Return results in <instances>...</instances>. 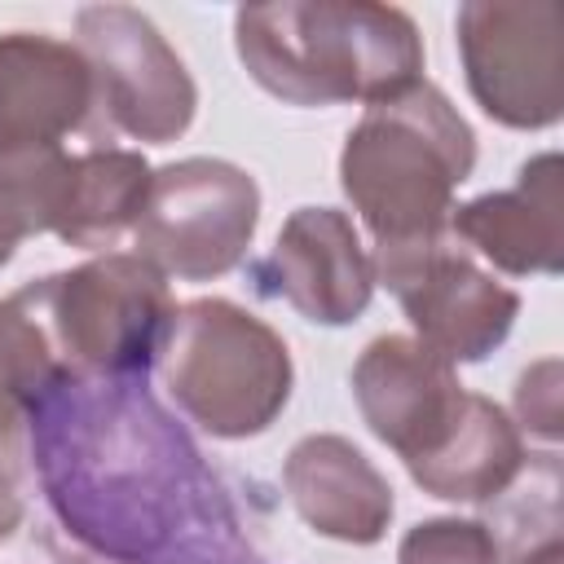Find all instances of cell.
<instances>
[{"mask_svg": "<svg viewBox=\"0 0 564 564\" xmlns=\"http://www.w3.org/2000/svg\"><path fill=\"white\" fill-rule=\"evenodd\" d=\"M471 101L502 128L538 132L564 115V18L551 0H467L454 18Z\"/></svg>", "mask_w": 564, "mask_h": 564, "instance_id": "7", "label": "cell"}, {"mask_svg": "<svg viewBox=\"0 0 564 564\" xmlns=\"http://www.w3.org/2000/svg\"><path fill=\"white\" fill-rule=\"evenodd\" d=\"M154 366L176 410L216 441L269 432L295 388L286 339L220 295L176 304Z\"/></svg>", "mask_w": 564, "mask_h": 564, "instance_id": "4", "label": "cell"}, {"mask_svg": "<svg viewBox=\"0 0 564 564\" xmlns=\"http://www.w3.org/2000/svg\"><path fill=\"white\" fill-rule=\"evenodd\" d=\"M234 48L247 75L278 101L379 106L423 84V35L397 4L278 0L234 13Z\"/></svg>", "mask_w": 564, "mask_h": 564, "instance_id": "2", "label": "cell"}, {"mask_svg": "<svg viewBox=\"0 0 564 564\" xmlns=\"http://www.w3.org/2000/svg\"><path fill=\"white\" fill-rule=\"evenodd\" d=\"M282 489L313 533L348 546H375L397 511L388 476L335 432H313L291 445L282 463Z\"/></svg>", "mask_w": 564, "mask_h": 564, "instance_id": "14", "label": "cell"}, {"mask_svg": "<svg viewBox=\"0 0 564 564\" xmlns=\"http://www.w3.org/2000/svg\"><path fill=\"white\" fill-rule=\"evenodd\" d=\"M352 401L370 436L414 467L445 445L467 405V388L458 370L414 335H379L352 366Z\"/></svg>", "mask_w": 564, "mask_h": 564, "instance_id": "10", "label": "cell"}, {"mask_svg": "<svg viewBox=\"0 0 564 564\" xmlns=\"http://www.w3.org/2000/svg\"><path fill=\"white\" fill-rule=\"evenodd\" d=\"M154 167L145 163L141 150L123 145H93L66 159L62 176V207L53 238L79 251H115L123 234H132L145 194H150Z\"/></svg>", "mask_w": 564, "mask_h": 564, "instance_id": "15", "label": "cell"}, {"mask_svg": "<svg viewBox=\"0 0 564 564\" xmlns=\"http://www.w3.org/2000/svg\"><path fill=\"white\" fill-rule=\"evenodd\" d=\"M53 357L70 375H150L167 339L176 300L167 278L137 251H106L75 269L18 286Z\"/></svg>", "mask_w": 564, "mask_h": 564, "instance_id": "5", "label": "cell"}, {"mask_svg": "<svg viewBox=\"0 0 564 564\" xmlns=\"http://www.w3.org/2000/svg\"><path fill=\"white\" fill-rule=\"evenodd\" d=\"M370 264L375 282L397 295L414 339L441 352L449 366L485 361L520 317V295L467 247H458L449 229L427 242L375 247Z\"/></svg>", "mask_w": 564, "mask_h": 564, "instance_id": "9", "label": "cell"}, {"mask_svg": "<svg viewBox=\"0 0 564 564\" xmlns=\"http://www.w3.org/2000/svg\"><path fill=\"white\" fill-rule=\"evenodd\" d=\"M256 286L313 326H348L375 295V264L339 207H295L256 264Z\"/></svg>", "mask_w": 564, "mask_h": 564, "instance_id": "11", "label": "cell"}, {"mask_svg": "<svg viewBox=\"0 0 564 564\" xmlns=\"http://www.w3.org/2000/svg\"><path fill=\"white\" fill-rule=\"evenodd\" d=\"M75 48L93 75V115L110 132L141 145L185 137L198 110V88L141 9L84 4L75 13Z\"/></svg>", "mask_w": 564, "mask_h": 564, "instance_id": "8", "label": "cell"}, {"mask_svg": "<svg viewBox=\"0 0 564 564\" xmlns=\"http://www.w3.org/2000/svg\"><path fill=\"white\" fill-rule=\"evenodd\" d=\"M516 427L555 441L560 436V361L542 357L516 379Z\"/></svg>", "mask_w": 564, "mask_h": 564, "instance_id": "20", "label": "cell"}, {"mask_svg": "<svg viewBox=\"0 0 564 564\" xmlns=\"http://www.w3.org/2000/svg\"><path fill=\"white\" fill-rule=\"evenodd\" d=\"M93 119V75L75 40L48 31L0 35V154L62 145Z\"/></svg>", "mask_w": 564, "mask_h": 564, "instance_id": "13", "label": "cell"}, {"mask_svg": "<svg viewBox=\"0 0 564 564\" xmlns=\"http://www.w3.org/2000/svg\"><path fill=\"white\" fill-rule=\"evenodd\" d=\"M18 436L66 560L264 564L229 485L145 375L57 370Z\"/></svg>", "mask_w": 564, "mask_h": 564, "instance_id": "1", "label": "cell"}, {"mask_svg": "<svg viewBox=\"0 0 564 564\" xmlns=\"http://www.w3.org/2000/svg\"><path fill=\"white\" fill-rule=\"evenodd\" d=\"M524 436L520 427L511 423V414L480 397V392H467V405L454 423V432L445 436V445L405 467L410 480L427 494V498H441V502H494L524 467Z\"/></svg>", "mask_w": 564, "mask_h": 564, "instance_id": "16", "label": "cell"}, {"mask_svg": "<svg viewBox=\"0 0 564 564\" xmlns=\"http://www.w3.org/2000/svg\"><path fill=\"white\" fill-rule=\"evenodd\" d=\"M397 564H502V560L485 520L432 516L405 529L397 546Z\"/></svg>", "mask_w": 564, "mask_h": 564, "instance_id": "19", "label": "cell"}, {"mask_svg": "<svg viewBox=\"0 0 564 564\" xmlns=\"http://www.w3.org/2000/svg\"><path fill=\"white\" fill-rule=\"evenodd\" d=\"M498 511H489V533L498 542L502 564H533L560 546V458L555 454H529L520 476L494 498Z\"/></svg>", "mask_w": 564, "mask_h": 564, "instance_id": "17", "label": "cell"}, {"mask_svg": "<svg viewBox=\"0 0 564 564\" xmlns=\"http://www.w3.org/2000/svg\"><path fill=\"white\" fill-rule=\"evenodd\" d=\"M476 167V132L436 84L366 106L339 150V185L375 247L427 242L449 229L454 189Z\"/></svg>", "mask_w": 564, "mask_h": 564, "instance_id": "3", "label": "cell"}, {"mask_svg": "<svg viewBox=\"0 0 564 564\" xmlns=\"http://www.w3.org/2000/svg\"><path fill=\"white\" fill-rule=\"evenodd\" d=\"M260 225V185L229 159H176L154 167L132 247L167 282H212L247 260Z\"/></svg>", "mask_w": 564, "mask_h": 564, "instance_id": "6", "label": "cell"}, {"mask_svg": "<svg viewBox=\"0 0 564 564\" xmlns=\"http://www.w3.org/2000/svg\"><path fill=\"white\" fill-rule=\"evenodd\" d=\"M22 520H26V502H22L18 485H13V476L0 471V542H9L22 529Z\"/></svg>", "mask_w": 564, "mask_h": 564, "instance_id": "21", "label": "cell"}, {"mask_svg": "<svg viewBox=\"0 0 564 564\" xmlns=\"http://www.w3.org/2000/svg\"><path fill=\"white\" fill-rule=\"evenodd\" d=\"M57 357L35 326L31 308L13 295L0 300V441L22 432L35 392L57 375Z\"/></svg>", "mask_w": 564, "mask_h": 564, "instance_id": "18", "label": "cell"}, {"mask_svg": "<svg viewBox=\"0 0 564 564\" xmlns=\"http://www.w3.org/2000/svg\"><path fill=\"white\" fill-rule=\"evenodd\" d=\"M449 238L467 247L489 273L555 278L564 264V198H560V154H533L520 163L511 189H489L449 212Z\"/></svg>", "mask_w": 564, "mask_h": 564, "instance_id": "12", "label": "cell"}]
</instances>
